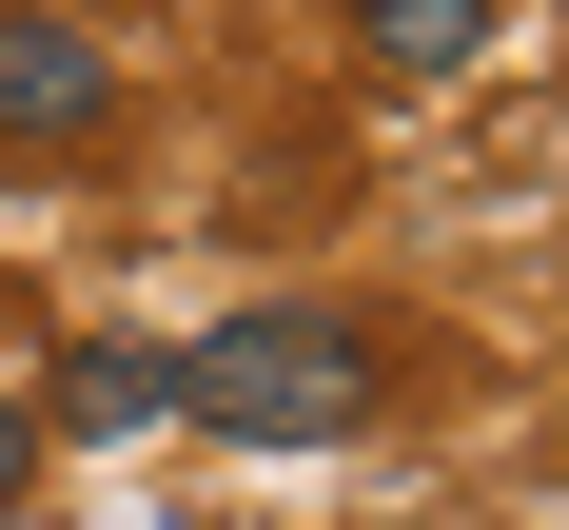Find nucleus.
I'll use <instances>...</instances> for the list:
<instances>
[{"mask_svg":"<svg viewBox=\"0 0 569 530\" xmlns=\"http://www.w3.org/2000/svg\"><path fill=\"white\" fill-rule=\"evenodd\" d=\"M373 393H393V353H373L353 294H256L177 353V412L236 432V452H335V432H373Z\"/></svg>","mask_w":569,"mask_h":530,"instance_id":"obj_1","label":"nucleus"},{"mask_svg":"<svg viewBox=\"0 0 569 530\" xmlns=\"http://www.w3.org/2000/svg\"><path fill=\"white\" fill-rule=\"evenodd\" d=\"M99 138H118V40L20 0L0 20V158H99Z\"/></svg>","mask_w":569,"mask_h":530,"instance_id":"obj_2","label":"nucleus"},{"mask_svg":"<svg viewBox=\"0 0 569 530\" xmlns=\"http://www.w3.org/2000/svg\"><path fill=\"white\" fill-rule=\"evenodd\" d=\"M20 412H40V452L158 432V412H177V334H79V353H59V393H20Z\"/></svg>","mask_w":569,"mask_h":530,"instance_id":"obj_3","label":"nucleus"},{"mask_svg":"<svg viewBox=\"0 0 569 530\" xmlns=\"http://www.w3.org/2000/svg\"><path fill=\"white\" fill-rule=\"evenodd\" d=\"M353 59L373 79H471L491 59V0H353Z\"/></svg>","mask_w":569,"mask_h":530,"instance_id":"obj_4","label":"nucleus"},{"mask_svg":"<svg viewBox=\"0 0 569 530\" xmlns=\"http://www.w3.org/2000/svg\"><path fill=\"white\" fill-rule=\"evenodd\" d=\"M20 491H40V412L0 393V511H20Z\"/></svg>","mask_w":569,"mask_h":530,"instance_id":"obj_5","label":"nucleus"}]
</instances>
